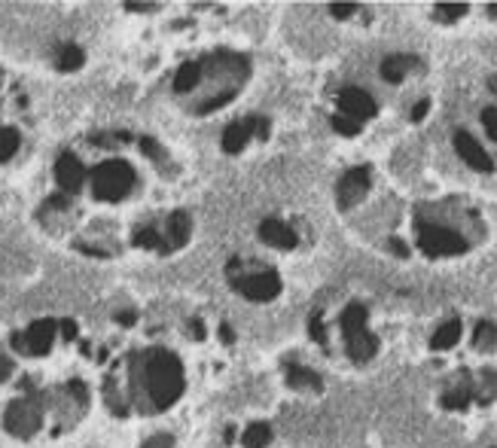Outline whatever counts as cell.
<instances>
[{"instance_id": "7", "label": "cell", "mask_w": 497, "mask_h": 448, "mask_svg": "<svg viewBox=\"0 0 497 448\" xmlns=\"http://www.w3.org/2000/svg\"><path fill=\"white\" fill-rule=\"evenodd\" d=\"M369 187H372V171L367 165H357L351 171H345L339 177L336 183V205L339 211H351L369 196Z\"/></svg>"}, {"instance_id": "6", "label": "cell", "mask_w": 497, "mask_h": 448, "mask_svg": "<svg viewBox=\"0 0 497 448\" xmlns=\"http://www.w3.org/2000/svg\"><path fill=\"white\" fill-rule=\"evenodd\" d=\"M232 287L242 293L251 303H269L281 293V277L271 268H260V272H235L232 277Z\"/></svg>"}, {"instance_id": "26", "label": "cell", "mask_w": 497, "mask_h": 448, "mask_svg": "<svg viewBox=\"0 0 497 448\" xmlns=\"http://www.w3.org/2000/svg\"><path fill=\"white\" fill-rule=\"evenodd\" d=\"M129 10L131 13H156L159 6L156 4H129Z\"/></svg>"}, {"instance_id": "9", "label": "cell", "mask_w": 497, "mask_h": 448, "mask_svg": "<svg viewBox=\"0 0 497 448\" xmlns=\"http://www.w3.org/2000/svg\"><path fill=\"white\" fill-rule=\"evenodd\" d=\"M455 153L464 159V165L473 168L479 174H492L494 171V162L485 153V146L470 135V131H455Z\"/></svg>"}, {"instance_id": "8", "label": "cell", "mask_w": 497, "mask_h": 448, "mask_svg": "<svg viewBox=\"0 0 497 448\" xmlns=\"http://www.w3.org/2000/svg\"><path fill=\"white\" fill-rule=\"evenodd\" d=\"M376 113H378V104L367 89L348 86V89L339 92V116H345V119L363 126V122L372 119Z\"/></svg>"}, {"instance_id": "23", "label": "cell", "mask_w": 497, "mask_h": 448, "mask_svg": "<svg viewBox=\"0 0 497 448\" xmlns=\"http://www.w3.org/2000/svg\"><path fill=\"white\" fill-rule=\"evenodd\" d=\"M330 13L336 15V19H351V15L357 13L354 4H330Z\"/></svg>"}, {"instance_id": "21", "label": "cell", "mask_w": 497, "mask_h": 448, "mask_svg": "<svg viewBox=\"0 0 497 448\" xmlns=\"http://www.w3.org/2000/svg\"><path fill=\"white\" fill-rule=\"evenodd\" d=\"M483 128H485V135L497 144V107H485L483 110Z\"/></svg>"}, {"instance_id": "5", "label": "cell", "mask_w": 497, "mask_h": 448, "mask_svg": "<svg viewBox=\"0 0 497 448\" xmlns=\"http://www.w3.org/2000/svg\"><path fill=\"white\" fill-rule=\"evenodd\" d=\"M415 238H418V250L430 259L439 257H461L470 250V238L464 226L446 220L442 214H433L430 207H422L415 214Z\"/></svg>"}, {"instance_id": "20", "label": "cell", "mask_w": 497, "mask_h": 448, "mask_svg": "<svg viewBox=\"0 0 497 448\" xmlns=\"http://www.w3.org/2000/svg\"><path fill=\"white\" fill-rule=\"evenodd\" d=\"M333 128L339 131V135H345V137H357L360 135V128L363 126H357V122H351V119H345V116H333Z\"/></svg>"}, {"instance_id": "2", "label": "cell", "mask_w": 497, "mask_h": 448, "mask_svg": "<svg viewBox=\"0 0 497 448\" xmlns=\"http://www.w3.org/2000/svg\"><path fill=\"white\" fill-rule=\"evenodd\" d=\"M186 391V360L159 342L113 360L101 378V400L116 418H159L183 403Z\"/></svg>"}, {"instance_id": "19", "label": "cell", "mask_w": 497, "mask_h": 448, "mask_svg": "<svg viewBox=\"0 0 497 448\" xmlns=\"http://www.w3.org/2000/svg\"><path fill=\"white\" fill-rule=\"evenodd\" d=\"M433 15L439 22H457L461 15H467V4H437L433 6Z\"/></svg>"}, {"instance_id": "24", "label": "cell", "mask_w": 497, "mask_h": 448, "mask_svg": "<svg viewBox=\"0 0 497 448\" xmlns=\"http://www.w3.org/2000/svg\"><path fill=\"white\" fill-rule=\"evenodd\" d=\"M427 110H430V98H422V101H418L413 110H409V119L413 122H422L424 116H427Z\"/></svg>"}, {"instance_id": "4", "label": "cell", "mask_w": 497, "mask_h": 448, "mask_svg": "<svg viewBox=\"0 0 497 448\" xmlns=\"http://www.w3.org/2000/svg\"><path fill=\"white\" fill-rule=\"evenodd\" d=\"M83 183L74 196H61V198H80L89 196L95 205H107V207H120L129 205L138 198L141 192V174H138L135 162L126 156H104L95 165L83 162ZM58 196V192H56Z\"/></svg>"}, {"instance_id": "25", "label": "cell", "mask_w": 497, "mask_h": 448, "mask_svg": "<svg viewBox=\"0 0 497 448\" xmlns=\"http://www.w3.org/2000/svg\"><path fill=\"white\" fill-rule=\"evenodd\" d=\"M387 250L394 253V257H400V259H409V247L400 242V238H391V242H387Z\"/></svg>"}, {"instance_id": "12", "label": "cell", "mask_w": 497, "mask_h": 448, "mask_svg": "<svg viewBox=\"0 0 497 448\" xmlns=\"http://www.w3.org/2000/svg\"><path fill=\"white\" fill-rule=\"evenodd\" d=\"M345 354L351 357V363H369L378 354V336H372L369 329H360V333L345 338Z\"/></svg>"}, {"instance_id": "11", "label": "cell", "mask_w": 497, "mask_h": 448, "mask_svg": "<svg viewBox=\"0 0 497 448\" xmlns=\"http://www.w3.org/2000/svg\"><path fill=\"white\" fill-rule=\"evenodd\" d=\"M260 238H262V242H266L269 247H275V250H293V247L299 244L297 232L287 226L284 220H275V217L260 223Z\"/></svg>"}, {"instance_id": "1", "label": "cell", "mask_w": 497, "mask_h": 448, "mask_svg": "<svg viewBox=\"0 0 497 448\" xmlns=\"http://www.w3.org/2000/svg\"><path fill=\"white\" fill-rule=\"evenodd\" d=\"M92 345L74 321L40 318L0 351V427L15 443H56L85 421L95 400L85 373Z\"/></svg>"}, {"instance_id": "17", "label": "cell", "mask_w": 497, "mask_h": 448, "mask_svg": "<svg viewBox=\"0 0 497 448\" xmlns=\"http://www.w3.org/2000/svg\"><path fill=\"white\" fill-rule=\"evenodd\" d=\"M271 443V427L269 424H251L242 430V448H266Z\"/></svg>"}, {"instance_id": "13", "label": "cell", "mask_w": 497, "mask_h": 448, "mask_svg": "<svg viewBox=\"0 0 497 448\" xmlns=\"http://www.w3.org/2000/svg\"><path fill=\"white\" fill-rule=\"evenodd\" d=\"M413 71H422V61H418L415 56H387L382 61V80L394 83V86H400Z\"/></svg>"}, {"instance_id": "16", "label": "cell", "mask_w": 497, "mask_h": 448, "mask_svg": "<svg viewBox=\"0 0 497 448\" xmlns=\"http://www.w3.org/2000/svg\"><path fill=\"white\" fill-rule=\"evenodd\" d=\"M473 347L479 354H494L497 351V323L492 321H479L473 329Z\"/></svg>"}, {"instance_id": "22", "label": "cell", "mask_w": 497, "mask_h": 448, "mask_svg": "<svg viewBox=\"0 0 497 448\" xmlns=\"http://www.w3.org/2000/svg\"><path fill=\"white\" fill-rule=\"evenodd\" d=\"M144 448H174V436L171 434H153L144 443Z\"/></svg>"}, {"instance_id": "14", "label": "cell", "mask_w": 497, "mask_h": 448, "mask_svg": "<svg viewBox=\"0 0 497 448\" xmlns=\"http://www.w3.org/2000/svg\"><path fill=\"white\" fill-rule=\"evenodd\" d=\"M461 321L452 318V321H446V323H439L437 327V333L430 336V351H452V347L461 342Z\"/></svg>"}, {"instance_id": "10", "label": "cell", "mask_w": 497, "mask_h": 448, "mask_svg": "<svg viewBox=\"0 0 497 448\" xmlns=\"http://www.w3.org/2000/svg\"><path fill=\"white\" fill-rule=\"evenodd\" d=\"M269 131V122L260 119V116H247V119L235 122V126L226 128V137H223V150L226 153H238L244 150L253 137H262Z\"/></svg>"}, {"instance_id": "27", "label": "cell", "mask_w": 497, "mask_h": 448, "mask_svg": "<svg viewBox=\"0 0 497 448\" xmlns=\"http://www.w3.org/2000/svg\"><path fill=\"white\" fill-rule=\"evenodd\" d=\"M485 13L492 15V19H497V4H492V6H485Z\"/></svg>"}, {"instance_id": "15", "label": "cell", "mask_w": 497, "mask_h": 448, "mask_svg": "<svg viewBox=\"0 0 497 448\" xmlns=\"http://www.w3.org/2000/svg\"><path fill=\"white\" fill-rule=\"evenodd\" d=\"M287 384H290L293 391H302V393H317L324 388L321 375L312 373V369H306V366H290V369H287Z\"/></svg>"}, {"instance_id": "18", "label": "cell", "mask_w": 497, "mask_h": 448, "mask_svg": "<svg viewBox=\"0 0 497 448\" xmlns=\"http://www.w3.org/2000/svg\"><path fill=\"white\" fill-rule=\"evenodd\" d=\"M83 65V49L76 43H65L58 52V67L61 71H74V67Z\"/></svg>"}, {"instance_id": "3", "label": "cell", "mask_w": 497, "mask_h": 448, "mask_svg": "<svg viewBox=\"0 0 497 448\" xmlns=\"http://www.w3.org/2000/svg\"><path fill=\"white\" fill-rule=\"evenodd\" d=\"M251 80V61L238 52H214L201 61H186L174 74V98L192 116L226 107Z\"/></svg>"}]
</instances>
